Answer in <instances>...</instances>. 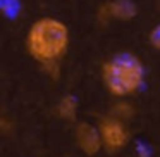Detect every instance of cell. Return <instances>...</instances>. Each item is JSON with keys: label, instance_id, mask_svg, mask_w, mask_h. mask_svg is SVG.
Here are the masks:
<instances>
[{"label": "cell", "instance_id": "cell-5", "mask_svg": "<svg viewBox=\"0 0 160 157\" xmlns=\"http://www.w3.org/2000/svg\"><path fill=\"white\" fill-rule=\"evenodd\" d=\"M138 16V5L132 0H108L98 9V19L107 23L114 21H132Z\"/></svg>", "mask_w": 160, "mask_h": 157}, {"label": "cell", "instance_id": "cell-4", "mask_svg": "<svg viewBox=\"0 0 160 157\" xmlns=\"http://www.w3.org/2000/svg\"><path fill=\"white\" fill-rule=\"evenodd\" d=\"M74 142H76L78 149L88 157H93L103 149L100 136V129L98 126L91 124V123H78L76 129H74Z\"/></svg>", "mask_w": 160, "mask_h": 157}, {"label": "cell", "instance_id": "cell-3", "mask_svg": "<svg viewBox=\"0 0 160 157\" xmlns=\"http://www.w3.org/2000/svg\"><path fill=\"white\" fill-rule=\"evenodd\" d=\"M98 129H100L102 143L103 149L110 154L121 152L124 147H128L129 140H131V133L128 129L126 121L114 116H107L98 123Z\"/></svg>", "mask_w": 160, "mask_h": 157}, {"label": "cell", "instance_id": "cell-1", "mask_svg": "<svg viewBox=\"0 0 160 157\" xmlns=\"http://www.w3.org/2000/svg\"><path fill=\"white\" fill-rule=\"evenodd\" d=\"M26 52L45 71L59 73V62L66 57L71 45L69 26L57 18H40L29 26L24 38Z\"/></svg>", "mask_w": 160, "mask_h": 157}, {"label": "cell", "instance_id": "cell-2", "mask_svg": "<svg viewBox=\"0 0 160 157\" xmlns=\"http://www.w3.org/2000/svg\"><path fill=\"white\" fill-rule=\"evenodd\" d=\"M102 81L110 95L126 98L138 93L145 83V66L131 52H119L102 66Z\"/></svg>", "mask_w": 160, "mask_h": 157}, {"label": "cell", "instance_id": "cell-7", "mask_svg": "<svg viewBox=\"0 0 160 157\" xmlns=\"http://www.w3.org/2000/svg\"><path fill=\"white\" fill-rule=\"evenodd\" d=\"M132 114H134V109H132L131 104H128V102H119V104L114 105L110 116L119 118V119H122V121H128V119L131 118Z\"/></svg>", "mask_w": 160, "mask_h": 157}, {"label": "cell", "instance_id": "cell-6", "mask_svg": "<svg viewBox=\"0 0 160 157\" xmlns=\"http://www.w3.org/2000/svg\"><path fill=\"white\" fill-rule=\"evenodd\" d=\"M78 109H79L78 98L74 95H64L57 104V114L64 121H76Z\"/></svg>", "mask_w": 160, "mask_h": 157}, {"label": "cell", "instance_id": "cell-8", "mask_svg": "<svg viewBox=\"0 0 160 157\" xmlns=\"http://www.w3.org/2000/svg\"><path fill=\"white\" fill-rule=\"evenodd\" d=\"M148 42H150V45H152L155 50H160V23L152 29V31H150Z\"/></svg>", "mask_w": 160, "mask_h": 157}]
</instances>
